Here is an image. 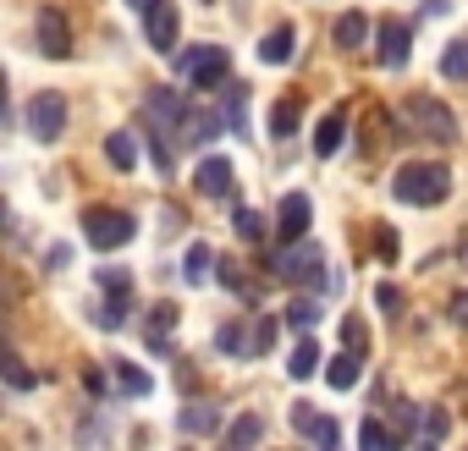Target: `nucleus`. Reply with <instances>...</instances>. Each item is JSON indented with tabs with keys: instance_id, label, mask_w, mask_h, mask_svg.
<instances>
[{
	"instance_id": "obj_38",
	"label": "nucleus",
	"mask_w": 468,
	"mask_h": 451,
	"mask_svg": "<svg viewBox=\"0 0 468 451\" xmlns=\"http://www.w3.org/2000/svg\"><path fill=\"white\" fill-rule=\"evenodd\" d=\"M375 303H380L386 314H391V309H402V298H397V287H391V281H380V287H375Z\"/></svg>"
},
{
	"instance_id": "obj_8",
	"label": "nucleus",
	"mask_w": 468,
	"mask_h": 451,
	"mask_svg": "<svg viewBox=\"0 0 468 451\" xmlns=\"http://www.w3.org/2000/svg\"><path fill=\"white\" fill-rule=\"evenodd\" d=\"M61 127H67V100H61V94H39V100L28 105V132H34V143H56Z\"/></svg>"
},
{
	"instance_id": "obj_41",
	"label": "nucleus",
	"mask_w": 468,
	"mask_h": 451,
	"mask_svg": "<svg viewBox=\"0 0 468 451\" xmlns=\"http://www.w3.org/2000/svg\"><path fill=\"white\" fill-rule=\"evenodd\" d=\"M72 265V248H50V270H67Z\"/></svg>"
},
{
	"instance_id": "obj_18",
	"label": "nucleus",
	"mask_w": 468,
	"mask_h": 451,
	"mask_svg": "<svg viewBox=\"0 0 468 451\" xmlns=\"http://www.w3.org/2000/svg\"><path fill=\"white\" fill-rule=\"evenodd\" d=\"M226 127L238 132V138H249V89L243 83L226 89Z\"/></svg>"
},
{
	"instance_id": "obj_17",
	"label": "nucleus",
	"mask_w": 468,
	"mask_h": 451,
	"mask_svg": "<svg viewBox=\"0 0 468 451\" xmlns=\"http://www.w3.org/2000/svg\"><path fill=\"white\" fill-rule=\"evenodd\" d=\"M265 440V418L260 413H243V418H231V429H226V446H260Z\"/></svg>"
},
{
	"instance_id": "obj_22",
	"label": "nucleus",
	"mask_w": 468,
	"mask_h": 451,
	"mask_svg": "<svg viewBox=\"0 0 468 451\" xmlns=\"http://www.w3.org/2000/svg\"><path fill=\"white\" fill-rule=\"evenodd\" d=\"M105 160H111L116 171H133V165H138V143H133V132H111V138H105Z\"/></svg>"
},
{
	"instance_id": "obj_13",
	"label": "nucleus",
	"mask_w": 468,
	"mask_h": 451,
	"mask_svg": "<svg viewBox=\"0 0 468 451\" xmlns=\"http://www.w3.org/2000/svg\"><path fill=\"white\" fill-rule=\"evenodd\" d=\"M292 50H298V28H292V23H276V28L260 39V61H265V67H287Z\"/></svg>"
},
{
	"instance_id": "obj_21",
	"label": "nucleus",
	"mask_w": 468,
	"mask_h": 451,
	"mask_svg": "<svg viewBox=\"0 0 468 451\" xmlns=\"http://www.w3.org/2000/svg\"><path fill=\"white\" fill-rule=\"evenodd\" d=\"M369 39V17L364 12H347L342 23H336V50H358Z\"/></svg>"
},
{
	"instance_id": "obj_12",
	"label": "nucleus",
	"mask_w": 468,
	"mask_h": 451,
	"mask_svg": "<svg viewBox=\"0 0 468 451\" xmlns=\"http://www.w3.org/2000/svg\"><path fill=\"white\" fill-rule=\"evenodd\" d=\"M144 28H149V45H154L160 56H171V50H176V34H182V23H176V12H171V6H154V12H144Z\"/></svg>"
},
{
	"instance_id": "obj_31",
	"label": "nucleus",
	"mask_w": 468,
	"mask_h": 451,
	"mask_svg": "<svg viewBox=\"0 0 468 451\" xmlns=\"http://www.w3.org/2000/svg\"><path fill=\"white\" fill-rule=\"evenodd\" d=\"M282 325H287V320L260 314V320H254V352H271V347H276V336H282Z\"/></svg>"
},
{
	"instance_id": "obj_39",
	"label": "nucleus",
	"mask_w": 468,
	"mask_h": 451,
	"mask_svg": "<svg viewBox=\"0 0 468 451\" xmlns=\"http://www.w3.org/2000/svg\"><path fill=\"white\" fill-rule=\"evenodd\" d=\"M413 418H419V407H408V402H397V435H402V440L413 435Z\"/></svg>"
},
{
	"instance_id": "obj_35",
	"label": "nucleus",
	"mask_w": 468,
	"mask_h": 451,
	"mask_svg": "<svg viewBox=\"0 0 468 451\" xmlns=\"http://www.w3.org/2000/svg\"><path fill=\"white\" fill-rule=\"evenodd\" d=\"M375 254H380L386 265H397V254H402V243H397V232H391V226H375Z\"/></svg>"
},
{
	"instance_id": "obj_42",
	"label": "nucleus",
	"mask_w": 468,
	"mask_h": 451,
	"mask_svg": "<svg viewBox=\"0 0 468 451\" xmlns=\"http://www.w3.org/2000/svg\"><path fill=\"white\" fill-rule=\"evenodd\" d=\"M133 12H154V6H165V0H127Z\"/></svg>"
},
{
	"instance_id": "obj_26",
	"label": "nucleus",
	"mask_w": 468,
	"mask_h": 451,
	"mask_svg": "<svg viewBox=\"0 0 468 451\" xmlns=\"http://www.w3.org/2000/svg\"><path fill=\"white\" fill-rule=\"evenodd\" d=\"M176 320H182V314H176L171 303H154V314H149V347H154V352H165V330H171Z\"/></svg>"
},
{
	"instance_id": "obj_16",
	"label": "nucleus",
	"mask_w": 468,
	"mask_h": 451,
	"mask_svg": "<svg viewBox=\"0 0 468 451\" xmlns=\"http://www.w3.org/2000/svg\"><path fill=\"white\" fill-rule=\"evenodd\" d=\"M358 374H364V352H342V358H331V369H325V380H331V391H353L358 385Z\"/></svg>"
},
{
	"instance_id": "obj_34",
	"label": "nucleus",
	"mask_w": 468,
	"mask_h": 451,
	"mask_svg": "<svg viewBox=\"0 0 468 451\" xmlns=\"http://www.w3.org/2000/svg\"><path fill=\"white\" fill-rule=\"evenodd\" d=\"M309 440L325 446V451H336V446H342V429H336L331 418H314V424H309Z\"/></svg>"
},
{
	"instance_id": "obj_10",
	"label": "nucleus",
	"mask_w": 468,
	"mask_h": 451,
	"mask_svg": "<svg viewBox=\"0 0 468 451\" xmlns=\"http://www.w3.org/2000/svg\"><path fill=\"white\" fill-rule=\"evenodd\" d=\"M231 160H220V154H209V160H198V171H193V187L204 193V198H231Z\"/></svg>"
},
{
	"instance_id": "obj_20",
	"label": "nucleus",
	"mask_w": 468,
	"mask_h": 451,
	"mask_svg": "<svg viewBox=\"0 0 468 451\" xmlns=\"http://www.w3.org/2000/svg\"><path fill=\"white\" fill-rule=\"evenodd\" d=\"M176 429H182V435H215V429H220V407H204V402H198V407H187V413L176 418Z\"/></svg>"
},
{
	"instance_id": "obj_29",
	"label": "nucleus",
	"mask_w": 468,
	"mask_h": 451,
	"mask_svg": "<svg viewBox=\"0 0 468 451\" xmlns=\"http://www.w3.org/2000/svg\"><path fill=\"white\" fill-rule=\"evenodd\" d=\"M446 435H452V413H446V407H430V413H424V424H419V440L441 446Z\"/></svg>"
},
{
	"instance_id": "obj_37",
	"label": "nucleus",
	"mask_w": 468,
	"mask_h": 451,
	"mask_svg": "<svg viewBox=\"0 0 468 451\" xmlns=\"http://www.w3.org/2000/svg\"><path fill=\"white\" fill-rule=\"evenodd\" d=\"M342 347H353V352H364V347H369V330H364V320H342Z\"/></svg>"
},
{
	"instance_id": "obj_6",
	"label": "nucleus",
	"mask_w": 468,
	"mask_h": 451,
	"mask_svg": "<svg viewBox=\"0 0 468 451\" xmlns=\"http://www.w3.org/2000/svg\"><path fill=\"white\" fill-rule=\"evenodd\" d=\"M100 292H105L100 325H105V330H116V325L127 320V309H133V276H127V270H116V265H105V270H100Z\"/></svg>"
},
{
	"instance_id": "obj_9",
	"label": "nucleus",
	"mask_w": 468,
	"mask_h": 451,
	"mask_svg": "<svg viewBox=\"0 0 468 451\" xmlns=\"http://www.w3.org/2000/svg\"><path fill=\"white\" fill-rule=\"evenodd\" d=\"M309 220H314L309 193H287L282 209H276V243H303L309 237Z\"/></svg>"
},
{
	"instance_id": "obj_19",
	"label": "nucleus",
	"mask_w": 468,
	"mask_h": 451,
	"mask_svg": "<svg viewBox=\"0 0 468 451\" xmlns=\"http://www.w3.org/2000/svg\"><path fill=\"white\" fill-rule=\"evenodd\" d=\"M320 363H325V358H320V341H314V330H309V336L298 341V352H292V363H287V374H292V380H309V374H314Z\"/></svg>"
},
{
	"instance_id": "obj_27",
	"label": "nucleus",
	"mask_w": 468,
	"mask_h": 451,
	"mask_svg": "<svg viewBox=\"0 0 468 451\" xmlns=\"http://www.w3.org/2000/svg\"><path fill=\"white\" fill-rule=\"evenodd\" d=\"M116 385H122L127 396H149V391H154V380H149L144 369H133L127 358H116Z\"/></svg>"
},
{
	"instance_id": "obj_14",
	"label": "nucleus",
	"mask_w": 468,
	"mask_h": 451,
	"mask_svg": "<svg viewBox=\"0 0 468 451\" xmlns=\"http://www.w3.org/2000/svg\"><path fill=\"white\" fill-rule=\"evenodd\" d=\"M215 132H220V110H198V116L187 110V116H182V132H176V143H209Z\"/></svg>"
},
{
	"instance_id": "obj_15",
	"label": "nucleus",
	"mask_w": 468,
	"mask_h": 451,
	"mask_svg": "<svg viewBox=\"0 0 468 451\" xmlns=\"http://www.w3.org/2000/svg\"><path fill=\"white\" fill-rule=\"evenodd\" d=\"M342 138H347V116H342V110H331V116L314 127V154H320V160H331V154L342 149Z\"/></svg>"
},
{
	"instance_id": "obj_7",
	"label": "nucleus",
	"mask_w": 468,
	"mask_h": 451,
	"mask_svg": "<svg viewBox=\"0 0 468 451\" xmlns=\"http://www.w3.org/2000/svg\"><path fill=\"white\" fill-rule=\"evenodd\" d=\"M34 34H39V50L50 61H72V28H67V12L61 6H45L39 23H34Z\"/></svg>"
},
{
	"instance_id": "obj_4",
	"label": "nucleus",
	"mask_w": 468,
	"mask_h": 451,
	"mask_svg": "<svg viewBox=\"0 0 468 451\" xmlns=\"http://www.w3.org/2000/svg\"><path fill=\"white\" fill-rule=\"evenodd\" d=\"M83 237H89V248H100V254H116V248H127V243L138 237V220H133L127 209L89 204V209H83Z\"/></svg>"
},
{
	"instance_id": "obj_28",
	"label": "nucleus",
	"mask_w": 468,
	"mask_h": 451,
	"mask_svg": "<svg viewBox=\"0 0 468 451\" xmlns=\"http://www.w3.org/2000/svg\"><path fill=\"white\" fill-rule=\"evenodd\" d=\"M231 226H238V237H243V243H265V232H271L260 209H238V215H231Z\"/></svg>"
},
{
	"instance_id": "obj_40",
	"label": "nucleus",
	"mask_w": 468,
	"mask_h": 451,
	"mask_svg": "<svg viewBox=\"0 0 468 451\" xmlns=\"http://www.w3.org/2000/svg\"><path fill=\"white\" fill-rule=\"evenodd\" d=\"M452 320L468 330V292H452Z\"/></svg>"
},
{
	"instance_id": "obj_33",
	"label": "nucleus",
	"mask_w": 468,
	"mask_h": 451,
	"mask_svg": "<svg viewBox=\"0 0 468 451\" xmlns=\"http://www.w3.org/2000/svg\"><path fill=\"white\" fill-rule=\"evenodd\" d=\"M397 440H402V435H386V424H375V418L358 429V446H369V451H386V446H397Z\"/></svg>"
},
{
	"instance_id": "obj_24",
	"label": "nucleus",
	"mask_w": 468,
	"mask_h": 451,
	"mask_svg": "<svg viewBox=\"0 0 468 451\" xmlns=\"http://www.w3.org/2000/svg\"><path fill=\"white\" fill-rule=\"evenodd\" d=\"M209 270H215V254H209L204 243H193V248H187V259H182V276H187L193 287H204V281H209Z\"/></svg>"
},
{
	"instance_id": "obj_3",
	"label": "nucleus",
	"mask_w": 468,
	"mask_h": 451,
	"mask_svg": "<svg viewBox=\"0 0 468 451\" xmlns=\"http://www.w3.org/2000/svg\"><path fill=\"white\" fill-rule=\"evenodd\" d=\"M171 67H176V78H187L193 89H220L226 78H231V56L220 50V45H187V50H171Z\"/></svg>"
},
{
	"instance_id": "obj_23",
	"label": "nucleus",
	"mask_w": 468,
	"mask_h": 451,
	"mask_svg": "<svg viewBox=\"0 0 468 451\" xmlns=\"http://www.w3.org/2000/svg\"><path fill=\"white\" fill-rule=\"evenodd\" d=\"M441 78L468 83V39H452V45L441 50Z\"/></svg>"
},
{
	"instance_id": "obj_5",
	"label": "nucleus",
	"mask_w": 468,
	"mask_h": 451,
	"mask_svg": "<svg viewBox=\"0 0 468 451\" xmlns=\"http://www.w3.org/2000/svg\"><path fill=\"white\" fill-rule=\"evenodd\" d=\"M408 121L430 138V143H457V116L441 105V100H424V94H413L408 100Z\"/></svg>"
},
{
	"instance_id": "obj_2",
	"label": "nucleus",
	"mask_w": 468,
	"mask_h": 451,
	"mask_svg": "<svg viewBox=\"0 0 468 451\" xmlns=\"http://www.w3.org/2000/svg\"><path fill=\"white\" fill-rule=\"evenodd\" d=\"M271 270H276V281H292V287H298V281H314L320 292L336 287V276L325 270V248L309 243V237H303V243H282V254L271 259Z\"/></svg>"
},
{
	"instance_id": "obj_30",
	"label": "nucleus",
	"mask_w": 468,
	"mask_h": 451,
	"mask_svg": "<svg viewBox=\"0 0 468 451\" xmlns=\"http://www.w3.org/2000/svg\"><path fill=\"white\" fill-rule=\"evenodd\" d=\"M314 320H320V303H314V298H292L287 325H292V330H314Z\"/></svg>"
},
{
	"instance_id": "obj_11",
	"label": "nucleus",
	"mask_w": 468,
	"mask_h": 451,
	"mask_svg": "<svg viewBox=\"0 0 468 451\" xmlns=\"http://www.w3.org/2000/svg\"><path fill=\"white\" fill-rule=\"evenodd\" d=\"M375 50H380V67H408L413 34H408L402 23H380V28H375Z\"/></svg>"
},
{
	"instance_id": "obj_36",
	"label": "nucleus",
	"mask_w": 468,
	"mask_h": 451,
	"mask_svg": "<svg viewBox=\"0 0 468 451\" xmlns=\"http://www.w3.org/2000/svg\"><path fill=\"white\" fill-rule=\"evenodd\" d=\"M6 385H12V391H34V385H39V374H34V369H23L17 358H6Z\"/></svg>"
},
{
	"instance_id": "obj_25",
	"label": "nucleus",
	"mask_w": 468,
	"mask_h": 451,
	"mask_svg": "<svg viewBox=\"0 0 468 451\" xmlns=\"http://www.w3.org/2000/svg\"><path fill=\"white\" fill-rule=\"evenodd\" d=\"M271 132H276V138H292V132H298V94H282V100H276Z\"/></svg>"
},
{
	"instance_id": "obj_32",
	"label": "nucleus",
	"mask_w": 468,
	"mask_h": 451,
	"mask_svg": "<svg viewBox=\"0 0 468 451\" xmlns=\"http://www.w3.org/2000/svg\"><path fill=\"white\" fill-rule=\"evenodd\" d=\"M215 276H220V287H226V292L249 298V281H243V265H238V259H220V265H215Z\"/></svg>"
},
{
	"instance_id": "obj_1",
	"label": "nucleus",
	"mask_w": 468,
	"mask_h": 451,
	"mask_svg": "<svg viewBox=\"0 0 468 451\" xmlns=\"http://www.w3.org/2000/svg\"><path fill=\"white\" fill-rule=\"evenodd\" d=\"M391 193H397L402 204H413V209H430V204H441V198L452 193V171H446L441 160H408V165H397Z\"/></svg>"
}]
</instances>
